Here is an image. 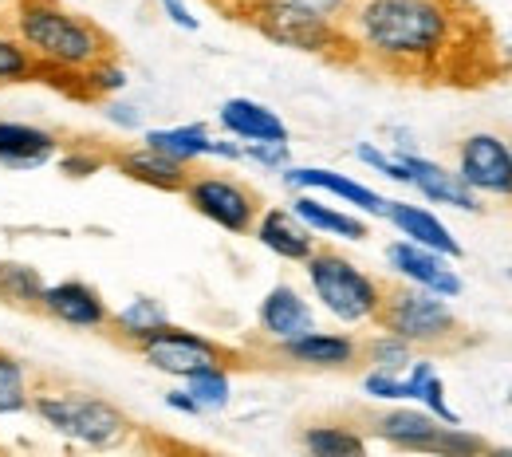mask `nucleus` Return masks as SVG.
Masks as SVG:
<instances>
[{
    "label": "nucleus",
    "instance_id": "6",
    "mask_svg": "<svg viewBox=\"0 0 512 457\" xmlns=\"http://www.w3.org/2000/svg\"><path fill=\"white\" fill-rule=\"evenodd\" d=\"M304 276L312 296L320 300V308L347 327L375 324L379 308H383L386 284L379 276H371L363 264H355L351 257H343L331 245H316V253L304 261Z\"/></svg>",
    "mask_w": 512,
    "mask_h": 457
},
{
    "label": "nucleus",
    "instance_id": "34",
    "mask_svg": "<svg viewBox=\"0 0 512 457\" xmlns=\"http://www.w3.org/2000/svg\"><path fill=\"white\" fill-rule=\"evenodd\" d=\"M363 394L375 398V402H410L406 375H398V371H379V367H367V375H363Z\"/></svg>",
    "mask_w": 512,
    "mask_h": 457
},
{
    "label": "nucleus",
    "instance_id": "18",
    "mask_svg": "<svg viewBox=\"0 0 512 457\" xmlns=\"http://www.w3.org/2000/svg\"><path fill=\"white\" fill-rule=\"evenodd\" d=\"M253 237L272 253V257L292 261V264H304L316 253V245H320V237H316L288 205H268V209H260V213H256Z\"/></svg>",
    "mask_w": 512,
    "mask_h": 457
},
{
    "label": "nucleus",
    "instance_id": "17",
    "mask_svg": "<svg viewBox=\"0 0 512 457\" xmlns=\"http://www.w3.org/2000/svg\"><path fill=\"white\" fill-rule=\"evenodd\" d=\"M64 154L60 134L36 123H16V119H0V166L4 170H44Z\"/></svg>",
    "mask_w": 512,
    "mask_h": 457
},
{
    "label": "nucleus",
    "instance_id": "44",
    "mask_svg": "<svg viewBox=\"0 0 512 457\" xmlns=\"http://www.w3.org/2000/svg\"><path fill=\"white\" fill-rule=\"evenodd\" d=\"M509 150H512V138H509Z\"/></svg>",
    "mask_w": 512,
    "mask_h": 457
},
{
    "label": "nucleus",
    "instance_id": "15",
    "mask_svg": "<svg viewBox=\"0 0 512 457\" xmlns=\"http://www.w3.org/2000/svg\"><path fill=\"white\" fill-rule=\"evenodd\" d=\"M280 178H284V186L288 190H308V194H331L339 197L343 205H355L359 213H367V217H383L386 213V201L375 186H363V182H355V178H347V174H339V170H327V166H284L280 170Z\"/></svg>",
    "mask_w": 512,
    "mask_h": 457
},
{
    "label": "nucleus",
    "instance_id": "41",
    "mask_svg": "<svg viewBox=\"0 0 512 457\" xmlns=\"http://www.w3.org/2000/svg\"><path fill=\"white\" fill-rule=\"evenodd\" d=\"M296 4H304V8H312V12H320V16H331V20H343L355 0H296Z\"/></svg>",
    "mask_w": 512,
    "mask_h": 457
},
{
    "label": "nucleus",
    "instance_id": "11",
    "mask_svg": "<svg viewBox=\"0 0 512 457\" xmlns=\"http://www.w3.org/2000/svg\"><path fill=\"white\" fill-rule=\"evenodd\" d=\"M40 312L56 324L75 327V331H107V324H111V304L103 300V292L95 284H87L79 276L44 284Z\"/></svg>",
    "mask_w": 512,
    "mask_h": 457
},
{
    "label": "nucleus",
    "instance_id": "30",
    "mask_svg": "<svg viewBox=\"0 0 512 457\" xmlns=\"http://www.w3.org/2000/svg\"><path fill=\"white\" fill-rule=\"evenodd\" d=\"M186 391L193 394L201 414H217L233 402V367H209L186 379Z\"/></svg>",
    "mask_w": 512,
    "mask_h": 457
},
{
    "label": "nucleus",
    "instance_id": "40",
    "mask_svg": "<svg viewBox=\"0 0 512 457\" xmlns=\"http://www.w3.org/2000/svg\"><path fill=\"white\" fill-rule=\"evenodd\" d=\"M166 410H174V414H190V418H201V410H197V402H193V394L186 387H174V391H166Z\"/></svg>",
    "mask_w": 512,
    "mask_h": 457
},
{
    "label": "nucleus",
    "instance_id": "20",
    "mask_svg": "<svg viewBox=\"0 0 512 457\" xmlns=\"http://www.w3.org/2000/svg\"><path fill=\"white\" fill-rule=\"evenodd\" d=\"M383 217L394 225L398 237H406V241H414V245H422V249H434V253H442L449 261H461V257H465V249H461V241L453 237V229H449L434 209H426V205H414V201H386Z\"/></svg>",
    "mask_w": 512,
    "mask_h": 457
},
{
    "label": "nucleus",
    "instance_id": "1",
    "mask_svg": "<svg viewBox=\"0 0 512 457\" xmlns=\"http://www.w3.org/2000/svg\"><path fill=\"white\" fill-rule=\"evenodd\" d=\"M351 60L422 83H489L497 48L465 0H355L339 20Z\"/></svg>",
    "mask_w": 512,
    "mask_h": 457
},
{
    "label": "nucleus",
    "instance_id": "36",
    "mask_svg": "<svg viewBox=\"0 0 512 457\" xmlns=\"http://www.w3.org/2000/svg\"><path fill=\"white\" fill-rule=\"evenodd\" d=\"M245 146V162H253L268 174H280L284 166H292V146L288 142H241Z\"/></svg>",
    "mask_w": 512,
    "mask_h": 457
},
{
    "label": "nucleus",
    "instance_id": "8",
    "mask_svg": "<svg viewBox=\"0 0 512 457\" xmlns=\"http://www.w3.org/2000/svg\"><path fill=\"white\" fill-rule=\"evenodd\" d=\"M182 194L190 201V209L197 217L213 221L217 229L241 237V233H253L256 213H260V197L253 186L237 182V178H225V174H201L193 170L190 182L182 186Z\"/></svg>",
    "mask_w": 512,
    "mask_h": 457
},
{
    "label": "nucleus",
    "instance_id": "38",
    "mask_svg": "<svg viewBox=\"0 0 512 457\" xmlns=\"http://www.w3.org/2000/svg\"><path fill=\"white\" fill-rule=\"evenodd\" d=\"M158 8H162V16H166L174 28H182V32H197V28H201V20L193 16L186 0H158Z\"/></svg>",
    "mask_w": 512,
    "mask_h": 457
},
{
    "label": "nucleus",
    "instance_id": "24",
    "mask_svg": "<svg viewBox=\"0 0 512 457\" xmlns=\"http://www.w3.org/2000/svg\"><path fill=\"white\" fill-rule=\"evenodd\" d=\"M170 324V312H166V304L162 300H154V296H134L127 300L119 312H111V335L119 339V343H127V347H138L142 339H150L158 327Z\"/></svg>",
    "mask_w": 512,
    "mask_h": 457
},
{
    "label": "nucleus",
    "instance_id": "10",
    "mask_svg": "<svg viewBox=\"0 0 512 457\" xmlns=\"http://www.w3.org/2000/svg\"><path fill=\"white\" fill-rule=\"evenodd\" d=\"M363 355V339L351 331H320L308 327L284 343H272V359L296 371H355Z\"/></svg>",
    "mask_w": 512,
    "mask_h": 457
},
{
    "label": "nucleus",
    "instance_id": "33",
    "mask_svg": "<svg viewBox=\"0 0 512 457\" xmlns=\"http://www.w3.org/2000/svg\"><path fill=\"white\" fill-rule=\"evenodd\" d=\"M493 446L481 438V434H469L461 422L457 426H442L438 438H434V454L446 457H469V454H489Z\"/></svg>",
    "mask_w": 512,
    "mask_h": 457
},
{
    "label": "nucleus",
    "instance_id": "26",
    "mask_svg": "<svg viewBox=\"0 0 512 457\" xmlns=\"http://www.w3.org/2000/svg\"><path fill=\"white\" fill-rule=\"evenodd\" d=\"M300 446L312 457H363L367 434L347 422H308L300 430Z\"/></svg>",
    "mask_w": 512,
    "mask_h": 457
},
{
    "label": "nucleus",
    "instance_id": "31",
    "mask_svg": "<svg viewBox=\"0 0 512 457\" xmlns=\"http://www.w3.org/2000/svg\"><path fill=\"white\" fill-rule=\"evenodd\" d=\"M44 71L32 60V52L16 40L12 28H0V87H16V83H32Z\"/></svg>",
    "mask_w": 512,
    "mask_h": 457
},
{
    "label": "nucleus",
    "instance_id": "43",
    "mask_svg": "<svg viewBox=\"0 0 512 457\" xmlns=\"http://www.w3.org/2000/svg\"><path fill=\"white\" fill-rule=\"evenodd\" d=\"M509 406H512V391H509Z\"/></svg>",
    "mask_w": 512,
    "mask_h": 457
},
{
    "label": "nucleus",
    "instance_id": "7",
    "mask_svg": "<svg viewBox=\"0 0 512 457\" xmlns=\"http://www.w3.org/2000/svg\"><path fill=\"white\" fill-rule=\"evenodd\" d=\"M138 359L158 371V375H170V379H190L197 371H209V367H237L241 355L201 331H190V327H178V324H166L158 327L150 339H142L138 347Z\"/></svg>",
    "mask_w": 512,
    "mask_h": 457
},
{
    "label": "nucleus",
    "instance_id": "4",
    "mask_svg": "<svg viewBox=\"0 0 512 457\" xmlns=\"http://www.w3.org/2000/svg\"><path fill=\"white\" fill-rule=\"evenodd\" d=\"M375 327L402 335L414 351H457V347L473 343L469 327L457 320L446 296L426 292V288L406 284V280L386 284Z\"/></svg>",
    "mask_w": 512,
    "mask_h": 457
},
{
    "label": "nucleus",
    "instance_id": "21",
    "mask_svg": "<svg viewBox=\"0 0 512 457\" xmlns=\"http://www.w3.org/2000/svg\"><path fill=\"white\" fill-rule=\"evenodd\" d=\"M111 166H115L119 174H127L130 182L150 186V190H162V194H182V186L190 182V174H193V166H182V162L166 158L162 150H154V146H146V142L111 154Z\"/></svg>",
    "mask_w": 512,
    "mask_h": 457
},
{
    "label": "nucleus",
    "instance_id": "37",
    "mask_svg": "<svg viewBox=\"0 0 512 457\" xmlns=\"http://www.w3.org/2000/svg\"><path fill=\"white\" fill-rule=\"evenodd\" d=\"M103 115H107V123L119 127V131H142V111H138L134 103H127V99H119V95L103 99Z\"/></svg>",
    "mask_w": 512,
    "mask_h": 457
},
{
    "label": "nucleus",
    "instance_id": "27",
    "mask_svg": "<svg viewBox=\"0 0 512 457\" xmlns=\"http://www.w3.org/2000/svg\"><path fill=\"white\" fill-rule=\"evenodd\" d=\"M44 272L28 261H0V304L20 312H40L44 296Z\"/></svg>",
    "mask_w": 512,
    "mask_h": 457
},
{
    "label": "nucleus",
    "instance_id": "9",
    "mask_svg": "<svg viewBox=\"0 0 512 457\" xmlns=\"http://www.w3.org/2000/svg\"><path fill=\"white\" fill-rule=\"evenodd\" d=\"M457 178L477 197L512 201V150L509 138L493 131L465 134L457 142Z\"/></svg>",
    "mask_w": 512,
    "mask_h": 457
},
{
    "label": "nucleus",
    "instance_id": "25",
    "mask_svg": "<svg viewBox=\"0 0 512 457\" xmlns=\"http://www.w3.org/2000/svg\"><path fill=\"white\" fill-rule=\"evenodd\" d=\"M402 375H406V387H410V402H418L422 410H430L446 426L461 422V414L446 402V383H442V375H438V367H434L430 355H414V363Z\"/></svg>",
    "mask_w": 512,
    "mask_h": 457
},
{
    "label": "nucleus",
    "instance_id": "19",
    "mask_svg": "<svg viewBox=\"0 0 512 457\" xmlns=\"http://www.w3.org/2000/svg\"><path fill=\"white\" fill-rule=\"evenodd\" d=\"M256 327L268 343H284L308 327H316V308L308 304V296L296 284H272L256 308Z\"/></svg>",
    "mask_w": 512,
    "mask_h": 457
},
{
    "label": "nucleus",
    "instance_id": "5",
    "mask_svg": "<svg viewBox=\"0 0 512 457\" xmlns=\"http://www.w3.org/2000/svg\"><path fill=\"white\" fill-rule=\"evenodd\" d=\"M233 12L253 32H260L268 44L323 56V60H351V44H347L343 24L296 4V0H241Z\"/></svg>",
    "mask_w": 512,
    "mask_h": 457
},
{
    "label": "nucleus",
    "instance_id": "3",
    "mask_svg": "<svg viewBox=\"0 0 512 457\" xmlns=\"http://www.w3.org/2000/svg\"><path fill=\"white\" fill-rule=\"evenodd\" d=\"M32 414L56 438H64L71 446H83V450H119L134 434L127 410L91 391L40 387V391H32Z\"/></svg>",
    "mask_w": 512,
    "mask_h": 457
},
{
    "label": "nucleus",
    "instance_id": "13",
    "mask_svg": "<svg viewBox=\"0 0 512 457\" xmlns=\"http://www.w3.org/2000/svg\"><path fill=\"white\" fill-rule=\"evenodd\" d=\"M386 264H390V272L398 280L418 284L426 292H438L446 300H457L465 292V280L457 276V268H449V257L434 253V249H422V245H414L406 237L386 245Z\"/></svg>",
    "mask_w": 512,
    "mask_h": 457
},
{
    "label": "nucleus",
    "instance_id": "14",
    "mask_svg": "<svg viewBox=\"0 0 512 457\" xmlns=\"http://www.w3.org/2000/svg\"><path fill=\"white\" fill-rule=\"evenodd\" d=\"M394 154H398L402 166H406V186L418 190L430 205H449V209H465V213H481V209H485L481 197L457 178V170H446L442 162L422 158V154H414V150H406V146L394 150Z\"/></svg>",
    "mask_w": 512,
    "mask_h": 457
},
{
    "label": "nucleus",
    "instance_id": "23",
    "mask_svg": "<svg viewBox=\"0 0 512 457\" xmlns=\"http://www.w3.org/2000/svg\"><path fill=\"white\" fill-rule=\"evenodd\" d=\"M316 237H339V241H367L371 237V225L363 221V217H355V213H347V209H335V205H327L320 194H308V190H300V194L292 197V205H288Z\"/></svg>",
    "mask_w": 512,
    "mask_h": 457
},
{
    "label": "nucleus",
    "instance_id": "35",
    "mask_svg": "<svg viewBox=\"0 0 512 457\" xmlns=\"http://www.w3.org/2000/svg\"><path fill=\"white\" fill-rule=\"evenodd\" d=\"M355 158H359L367 170H375V174H383L390 182L406 186V166H402L398 154H386L383 146H375V142H359V146H355Z\"/></svg>",
    "mask_w": 512,
    "mask_h": 457
},
{
    "label": "nucleus",
    "instance_id": "16",
    "mask_svg": "<svg viewBox=\"0 0 512 457\" xmlns=\"http://www.w3.org/2000/svg\"><path fill=\"white\" fill-rule=\"evenodd\" d=\"M371 434L383 438L386 446L394 450H406V454H434V438L446 422H438L430 410L422 406H406V402H390V410L375 414L371 422Z\"/></svg>",
    "mask_w": 512,
    "mask_h": 457
},
{
    "label": "nucleus",
    "instance_id": "32",
    "mask_svg": "<svg viewBox=\"0 0 512 457\" xmlns=\"http://www.w3.org/2000/svg\"><path fill=\"white\" fill-rule=\"evenodd\" d=\"M127 83H130L127 67L119 64L115 56H107V60H99V64L83 75L79 95H83V99H111V95H123Z\"/></svg>",
    "mask_w": 512,
    "mask_h": 457
},
{
    "label": "nucleus",
    "instance_id": "29",
    "mask_svg": "<svg viewBox=\"0 0 512 457\" xmlns=\"http://www.w3.org/2000/svg\"><path fill=\"white\" fill-rule=\"evenodd\" d=\"M414 347L402 339V335H394V331H375V335H367L363 339V355H359V363H367V367H379V371H406L410 363H414Z\"/></svg>",
    "mask_w": 512,
    "mask_h": 457
},
{
    "label": "nucleus",
    "instance_id": "42",
    "mask_svg": "<svg viewBox=\"0 0 512 457\" xmlns=\"http://www.w3.org/2000/svg\"><path fill=\"white\" fill-rule=\"evenodd\" d=\"M12 4H16V0H0V12H12Z\"/></svg>",
    "mask_w": 512,
    "mask_h": 457
},
{
    "label": "nucleus",
    "instance_id": "39",
    "mask_svg": "<svg viewBox=\"0 0 512 457\" xmlns=\"http://www.w3.org/2000/svg\"><path fill=\"white\" fill-rule=\"evenodd\" d=\"M56 162H60V170L71 174V178H87V174H95L107 158H99V154H60Z\"/></svg>",
    "mask_w": 512,
    "mask_h": 457
},
{
    "label": "nucleus",
    "instance_id": "2",
    "mask_svg": "<svg viewBox=\"0 0 512 457\" xmlns=\"http://www.w3.org/2000/svg\"><path fill=\"white\" fill-rule=\"evenodd\" d=\"M12 32L32 52L44 75L79 79L107 56H115V40L91 20L64 8L60 0H16Z\"/></svg>",
    "mask_w": 512,
    "mask_h": 457
},
{
    "label": "nucleus",
    "instance_id": "28",
    "mask_svg": "<svg viewBox=\"0 0 512 457\" xmlns=\"http://www.w3.org/2000/svg\"><path fill=\"white\" fill-rule=\"evenodd\" d=\"M32 391L36 387L24 359H16L12 351H0V422L32 410Z\"/></svg>",
    "mask_w": 512,
    "mask_h": 457
},
{
    "label": "nucleus",
    "instance_id": "22",
    "mask_svg": "<svg viewBox=\"0 0 512 457\" xmlns=\"http://www.w3.org/2000/svg\"><path fill=\"white\" fill-rule=\"evenodd\" d=\"M217 123H221V131L229 134V138H237V142H288L292 138L288 123L272 107H264L256 99H245V95L225 99L217 107Z\"/></svg>",
    "mask_w": 512,
    "mask_h": 457
},
{
    "label": "nucleus",
    "instance_id": "12",
    "mask_svg": "<svg viewBox=\"0 0 512 457\" xmlns=\"http://www.w3.org/2000/svg\"><path fill=\"white\" fill-rule=\"evenodd\" d=\"M142 142L162 150L166 158L182 162V166H197L205 158H217V162H245V146L237 138H213L205 123H182V127H150L142 131Z\"/></svg>",
    "mask_w": 512,
    "mask_h": 457
}]
</instances>
